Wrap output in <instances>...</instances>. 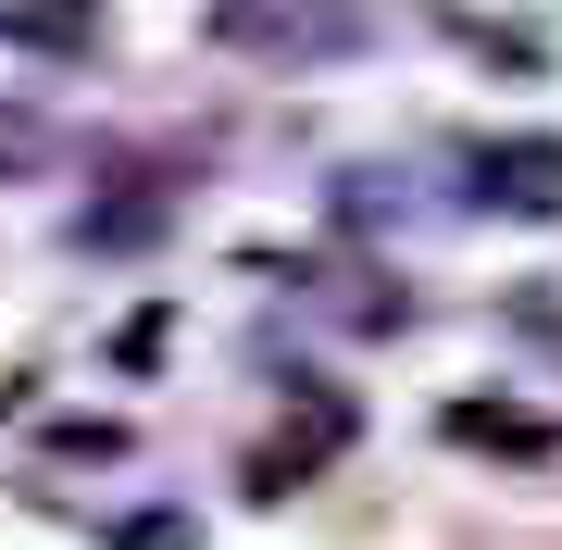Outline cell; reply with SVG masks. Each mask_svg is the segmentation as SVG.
<instances>
[{
	"label": "cell",
	"instance_id": "1",
	"mask_svg": "<svg viewBox=\"0 0 562 550\" xmlns=\"http://www.w3.org/2000/svg\"><path fill=\"white\" fill-rule=\"evenodd\" d=\"M225 50H262V63H325V50H362V13L350 0H213Z\"/></svg>",
	"mask_w": 562,
	"mask_h": 550
},
{
	"label": "cell",
	"instance_id": "2",
	"mask_svg": "<svg viewBox=\"0 0 562 550\" xmlns=\"http://www.w3.org/2000/svg\"><path fill=\"white\" fill-rule=\"evenodd\" d=\"M462 176L487 213H562V138H475Z\"/></svg>",
	"mask_w": 562,
	"mask_h": 550
},
{
	"label": "cell",
	"instance_id": "7",
	"mask_svg": "<svg viewBox=\"0 0 562 550\" xmlns=\"http://www.w3.org/2000/svg\"><path fill=\"white\" fill-rule=\"evenodd\" d=\"M513 338L538 350V363H562V301H550V288H525V301H513Z\"/></svg>",
	"mask_w": 562,
	"mask_h": 550
},
{
	"label": "cell",
	"instance_id": "5",
	"mask_svg": "<svg viewBox=\"0 0 562 550\" xmlns=\"http://www.w3.org/2000/svg\"><path fill=\"white\" fill-rule=\"evenodd\" d=\"M13 25L50 38V50H88V38H101V0H13Z\"/></svg>",
	"mask_w": 562,
	"mask_h": 550
},
{
	"label": "cell",
	"instance_id": "3",
	"mask_svg": "<svg viewBox=\"0 0 562 550\" xmlns=\"http://www.w3.org/2000/svg\"><path fill=\"white\" fill-rule=\"evenodd\" d=\"M338 450H350V401H338V388H313V401H301V426H288V438L250 463V489H262V501H288L301 475H325V463H338Z\"/></svg>",
	"mask_w": 562,
	"mask_h": 550
},
{
	"label": "cell",
	"instance_id": "4",
	"mask_svg": "<svg viewBox=\"0 0 562 550\" xmlns=\"http://www.w3.org/2000/svg\"><path fill=\"white\" fill-rule=\"evenodd\" d=\"M450 438H462V450H550L538 413H487V401H462V413H450Z\"/></svg>",
	"mask_w": 562,
	"mask_h": 550
},
{
	"label": "cell",
	"instance_id": "6",
	"mask_svg": "<svg viewBox=\"0 0 562 550\" xmlns=\"http://www.w3.org/2000/svg\"><path fill=\"white\" fill-rule=\"evenodd\" d=\"M76 238H88V250H138V238H162V201H150V188H138V201H101Z\"/></svg>",
	"mask_w": 562,
	"mask_h": 550
}]
</instances>
